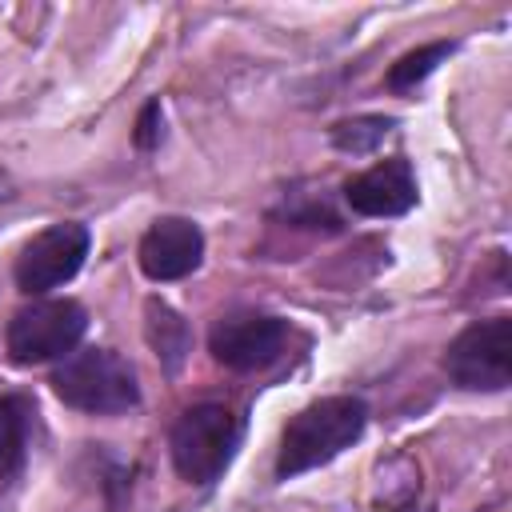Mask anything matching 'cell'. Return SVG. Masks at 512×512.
Masks as SVG:
<instances>
[{
	"label": "cell",
	"mask_w": 512,
	"mask_h": 512,
	"mask_svg": "<svg viewBox=\"0 0 512 512\" xmlns=\"http://www.w3.org/2000/svg\"><path fill=\"white\" fill-rule=\"evenodd\" d=\"M368 428V404L360 396H320L304 404L280 432L276 452V480H296L312 468L332 464L340 452H348Z\"/></svg>",
	"instance_id": "1"
},
{
	"label": "cell",
	"mask_w": 512,
	"mask_h": 512,
	"mask_svg": "<svg viewBox=\"0 0 512 512\" xmlns=\"http://www.w3.org/2000/svg\"><path fill=\"white\" fill-rule=\"evenodd\" d=\"M52 392L68 408L92 412V416H116L140 404L136 368L112 348L68 352L52 372Z\"/></svg>",
	"instance_id": "2"
},
{
	"label": "cell",
	"mask_w": 512,
	"mask_h": 512,
	"mask_svg": "<svg viewBox=\"0 0 512 512\" xmlns=\"http://www.w3.org/2000/svg\"><path fill=\"white\" fill-rule=\"evenodd\" d=\"M240 432L244 420L220 404V400H204L180 412V420L172 424L168 448H172V464L188 484H212L224 476V468L232 464L236 448H240Z\"/></svg>",
	"instance_id": "3"
},
{
	"label": "cell",
	"mask_w": 512,
	"mask_h": 512,
	"mask_svg": "<svg viewBox=\"0 0 512 512\" xmlns=\"http://www.w3.org/2000/svg\"><path fill=\"white\" fill-rule=\"evenodd\" d=\"M84 328H88L84 304L68 296H48V300H32L20 312H12L4 328V344L16 364H48V360H64L68 352H76Z\"/></svg>",
	"instance_id": "4"
},
{
	"label": "cell",
	"mask_w": 512,
	"mask_h": 512,
	"mask_svg": "<svg viewBox=\"0 0 512 512\" xmlns=\"http://www.w3.org/2000/svg\"><path fill=\"white\" fill-rule=\"evenodd\" d=\"M444 372L456 388L504 392L512 380V320L508 316L472 320L444 348Z\"/></svg>",
	"instance_id": "5"
},
{
	"label": "cell",
	"mask_w": 512,
	"mask_h": 512,
	"mask_svg": "<svg viewBox=\"0 0 512 512\" xmlns=\"http://www.w3.org/2000/svg\"><path fill=\"white\" fill-rule=\"evenodd\" d=\"M88 248H92V236L76 220H60V224L36 232L16 256V268H12L16 288L24 296H44V292L68 284L84 268Z\"/></svg>",
	"instance_id": "6"
},
{
	"label": "cell",
	"mask_w": 512,
	"mask_h": 512,
	"mask_svg": "<svg viewBox=\"0 0 512 512\" xmlns=\"http://www.w3.org/2000/svg\"><path fill=\"white\" fill-rule=\"evenodd\" d=\"M288 344V320L256 308L228 312L208 332V352L232 368V372H260L284 356Z\"/></svg>",
	"instance_id": "7"
},
{
	"label": "cell",
	"mask_w": 512,
	"mask_h": 512,
	"mask_svg": "<svg viewBox=\"0 0 512 512\" xmlns=\"http://www.w3.org/2000/svg\"><path fill=\"white\" fill-rule=\"evenodd\" d=\"M140 272L156 284H172L184 280L200 268L204 260V232L196 220L188 216H160L152 220V228L140 236Z\"/></svg>",
	"instance_id": "8"
},
{
	"label": "cell",
	"mask_w": 512,
	"mask_h": 512,
	"mask_svg": "<svg viewBox=\"0 0 512 512\" xmlns=\"http://www.w3.org/2000/svg\"><path fill=\"white\" fill-rule=\"evenodd\" d=\"M416 200H420L416 172H412V160H404V156L376 160L360 176L344 180V204L356 216H372V220L404 216L416 208Z\"/></svg>",
	"instance_id": "9"
},
{
	"label": "cell",
	"mask_w": 512,
	"mask_h": 512,
	"mask_svg": "<svg viewBox=\"0 0 512 512\" xmlns=\"http://www.w3.org/2000/svg\"><path fill=\"white\" fill-rule=\"evenodd\" d=\"M32 416H36V404L24 392L0 396V484L16 480L24 472V464H28Z\"/></svg>",
	"instance_id": "10"
},
{
	"label": "cell",
	"mask_w": 512,
	"mask_h": 512,
	"mask_svg": "<svg viewBox=\"0 0 512 512\" xmlns=\"http://www.w3.org/2000/svg\"><path fill=\"white\" fill-rule=\"evenodd\" d=\"M144 336H148L152 352L160 356V364H164L168 372H176V368L184 364L188 348H192L188 320H184L176 308H168L164 300H148V304H144Z\"/></svg>",
	"instance_id": "11"
},
{
	"label": "cell",
	"mask_w": 512,
	"mask_h": 512,
	"mask_svg": "<svg viewBox=\"0 0 512 512\" xmlns=\"http://www.w3.org/2000/svg\"><path fill=\"white\" fill-rule=\"evenodd\" d=\"M452 52H456L452 40H432V44H420V48L404 52V56L388 68V76H384L388 92H412V88H420V84L440 68V60H448Z\"/></svg>",
	"instance_id": "12"
},
{
	"label": "cell",
	"mask_w": 512,
	"mask_h": 512,
	"mask_svg": "<svg viewBox=\"0 0 512 512\" xmlns=\"http://www.w3.org/2000/svg\"><path fill=\"white\" fill-rule=\"evenodd\" d=\"M396 128L392 116H352V120H336L328 128V140L340 148V152H352V156H368L384 144V136Z\"/></svg>",
	"instance_id": "13"
},
{
	"label": "cell",
	"mask_w": 512,
	"mask_h": 512,
	"mask_svg": "<svg viewBox=\"0 0 512 512\" xmlns=\"http://www.w3.org/2000/svg\"><path fill=\"white\" fill-rule=\"evenodd\" d=\"M160 140H164V108H160V100H148V104L140 108L132 144H136L140 152H152V148H160Z\"/></svg>",
	"instance_id": "14"
},
{
	"label": "cell",
	"mask_w": 512,
	"mask_h": 512,
	"mask_svg": "<svg viewBox=\"0 0 512 512\" xmlns=\"http://www.w3.org/2000/svg\"><path fill=\"white\" fill-rule=\"evenodd\" d=\"M380 512H432V508H428V504L420 500V488L412 484L408 492H400V496H388Z\"/></svg>",
	"instance_id": "15"
}]
</instances>
